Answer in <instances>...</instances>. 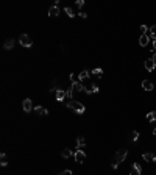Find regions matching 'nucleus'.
Returning a JSON list of instances; mask_svg holds the SVG:
<instances>
[{"label":"nucleus","mask_w":156,"mask_h":175,"mask_svg":"<svg viewBox=\"0 0 156 175\" xmlns=\"http://www.w3.org/2000/svg\"><path fill=\"white\" fill-rule=\"evenodd\" d=\"M127 155H128V150L127 149H122V150H117V153H116V156H114V159L111 161V167L114 170L119 167V164L122 161H123L125 158H127Z\"/></svg>","instance_id":"1"},{"label":"nucleus","mask_w":156,"mask_h":175,"mask_svg":"<svg viewBox=\"0 0 156 175\" xmlns=\"http://www.w3.org/2000/svg\"><path fill=\"white\" fill-rule=\"evenodd\" d=\"M67 108H70V110L75 111L77 114H84V111H86L84 105L81 102H78V100H70V102H67Z\"/></svg>","instance_id":"2"},{"label":"nucleus","mask_w":156,"mask_h":175,"mask_svg":"<svg viewBox=\"0 0 156 175\" xmlns=\"http://www.w3.org/2000/svg\"><path fill=\"white\" fill-rule=\"evenodd\" d=\"M19 44H20L22 47H31L33 41H31V38H30L27 33H22L20 36H19Z\"/></svg>","instance_id":"3"},{"label":"nucleus","mask_w":156,"mask_h":175,"mask_svg":"<svg viewBox=\"0 0 156 175\" xmlns=\"http://www.w3.org/2000/svg\"><path fill=\"white\" fill-rule=\"evenodd\" d=\"M74 158H75V161H77V163H84V159H86L84 150H75L74 152Z\"/></svg>","instance_id":"4"},{"label":"nucleus","mask_w":156,"mask_h":175,"mask_svg":"<svg viewBox=\"0 0 156 175\" xmlns=\"http://www.w3.org/2000/svg\"><path fill=\"white\" fill-rule=\"evenodd\" d=\"M130 175H142V166L139 163H133V166L130 169Z\"/></svg>","instance_id":"5"},{"label":"nucleus","mask_w":156,"mask_h":175,"mask_svg":"<svg viewBox=\"0 0 156 175\" xmlns=\"http://www.w3.org/2000/svg\"><path fill=\"white\" fill-rule=\"evenodd\" d=\"M48 16L50 17H58L59 16V2H55V5L48 10Z\"/></svg>","instance_id":"6"},{"label":"nucleus","mask_w":156,"mask_h":175,"mask_svg":"<svg viewBox=\"0 0 156 175\" xmlns=\"http://www.w3.org/2000/svg\"><path fill=\"white\" fill-rule=\"evenodd\" d=\"M22 108H24L25 113H31L33 111V102H31V99H25L24 102H22Z\"/></svg>","instance_id":"7"},{"label":"nucleus","mask_w":156,"mask_h":175,"mask_svg":"<svg viewBox=\"0 0 156 175\" xmlns=\"http://www.w3.org/2000/svg\"><path fill=\"white\" fill-rule=\"evenodd\" d=\"M72 89H74V92H84V86L81 84V81H74L72 83Z\"/></svg>","instance_id":"8"},{"label":"nucleus","mask_w":156,"mask_h":175,"mask_svg":"<svg viewBox=\"0 0 156 175\" xmlns=\"http://www.w3.org/2000/svg\"><path fill=\"white\" fill-rule=\"evenodd\" d=\"M98 91H100V88H98L97 84H94V83L91 84V86H87V88L84 86V92H86V94H97Z\"/></svg>","instance_id":"9"},{"label":"nucleus","mask_w":156,"mask_h":175,"mask_svg":"<svg viewBox=\"0 0 156 175\" xmlns=\"http://www.w3.org/2000/svg\"><path fill=\"white\" fill-rule=\"evenodd\" d=\"M148 42H150V36H148V34H140V38H139V45L140 47H147Z\"/></svg>","instance_id":"10"},{"label":"nucleus","mask_w":156,"mask_h":175,"mask_svg":"<svg viewBox=\"0 0 156 175\" xmlns=\"http://www.w3.org/2000/svg\"><path fill=\"white\" fill-rule=\"evenodd\" d=\"M66 97H67V95H66V91H64V89H61V88L55 92V99L58 100V102H63V100L66 99Z\"/></svg>","instance_id":"11"},{"label":"nucleus","mask_w":156,"mask_h":175,"mask_svg":"<svg viewBox=\"0 0 156 175\" xmlns=\"http://www.w3.org/2000/svg\"><path fill=\"white\" fill-rule=\"evenodd\" d=\"M144 66H145V69L148 72H151V71H155V67H156V63L153 60H151V58H148V60L145 61V63H144Z\"/></svg>","instance_id":"12"},{"label":"nucleus","mask_w":156,"mask_h":175,"mask_svg":"<svg viewBox=\"0 0 156 175\" xmlns=\"http://www.w3.org/2000/svg\"><path fill=\"white\" fill-rule=\"evenodd\" d=\"M84 145H86L84 138H83V136H78V138H77V150H83V149H84Z\"/></svg>","instance_id":"13"},{"label":"nucleus","mask_w":156,"mask_h":175,"mask_svg":"<svg viewBox=\"0 0 156 175\" xmlns=\"http://www.w3.org/2000/svg\"><path fill=\"white\" fill-rule=\"evenodd\" d=\"M142 88L145 89V91H153V89H155L153 83H151L150 80H144V81H142Z\"/></svg>","instance_id":"14"},{"label":"nucleus","mask_w":156,"mask_h":175,"mask_svg":"<svg viewBox=\"0 0 156 175\" xmlns=\"http://www.w3.org/2000/svg\"><path fill=\"white\" fill-rule=\"evenodd\" d=\"M13 47H14V39H11V38L3 42V49L5 50H13Z\"/></svg>","instance_id":"15"},{"label":"nucleus","mask_w":156,"mask_h":175,"mask_svg":"<svg viewBox=\"0 0 156 175\" xmlns=\"http://www.w3.org/2000/svg\"><path fill=\"white\" fill-rule=\"evenodd\" d=\"M35 113L39 114V116H47L48 114L47 108H44V106H35Z\"/></svg>","instance_id":"16"},{"label":"nucleus","mask_w":156,"mask_h":175,"mask_svg":"<svg viewBox=\"0 0 156 175\" xmlns=\"http://www.w3.org/2000/svg\"><path fill=\"white\" fill-rule=\"evenodd\" d=\"M148 36H150L151 41H156V25H151L148 28Z\"/></svg>","instance_id":"17"},{"label":"nucleus","mask_w":156,"mask_h":175,"mask_svg":"<svg viewBox=\"0 0 156 175\" xmlns=\"http://www.w3.org/2000/svg\"><path fill=\"white\" fill-rule=\"evenodd\" d=\"M142 158L145 159V161L155 163V161H156V153H144V155H142Z\"/></svg>","instance_id":"18"},{"label":"nucleus","mask_w":156,"mask_h":175,"mask_svg":"<svg viewBox=\"0 0 156 175\" xmlns=\"http://www.w3.org/2000/svg\"><path fill=\"white\" fill-rule=\"evenodd\" d=\"M87 77H89V72H87L86 69H84V71H81V72L78 73V81H83V80H86Z\"/></svg>","instance_id":"19"},{"label":"nucleus","mask_w":156,"mask_h":175,"mask_svg":"<svg viewBox=\"0 0 156 175\" xmlns=\"http://www.w3.org/2000/svg\"><path fill=\"white\" fill-rule=\"evenodd\" d=\"M130 139H131L133 142H136V141H138V139H139V131H138V130L131 131V133H130Z\"/></svg>","instance_id":"20"},{"label":"nucleus","mask_w":156,"mask_h":175,"mask_svg":"<svg viewBox=\"0 0 156 175\" xmlns=\"http://www.w3.org/2000/svg\"><path fill=\"white\" fill-rule=\"evenodd\" d=\"M147 120L148 122H156V111H151L147 114Z\"/></svg>","instance_id":"21"},{"label":"nucleus","mask_w":156,"mask_h":175,"mask_svg":"<svg viewBox=\"0 0 156 175\" xmlns=\"http://www.w3.org/2000/svg\"><path fill=\"white\" fill-rule=\"evenodd\" d=\"M0 159H2V163H0V164H2V167L8 166V158H6V153H5V152L0 155Z\"/></svg>","instance_id":"22"},{"label":"nucleus","mask_w":156,"mask_h":175,"mask_svg":"<svg viewBox=\"0 0 156 175\" xmlns=\"http://www.w3.org/2000/svg\"><path fill=\"white\" fill-rule=\"evenodd\" d=\"M92 73L100 78V77H103V69H102V67H95V69H92Z\"/></svg>","instance_id":"23"},{"label":"nucleus","mask_w":156,"mask_h":175,"mask_svg":"<svg viewBox=\"0 0 156 175\" xmlns=\"http://www.w3.org/2000/svg\"><path fill=\"white\" fill-rule=\"evenodd\" d=\"M70 155H72V150L67 149V147H66V149H64L63 152H61V156H63V158H70Z\"/></svg>","instance_id":"24"},{"label":"nucleus","mask_w":156,"mask_h":175,"mask_svg":"<svg viewBox=\"0 0 156 175\" xmlns=\"http://www.w3.org/2000/svg\"><path fill=\"white\" fill-rule=\"evenodd\" d=\"M74 94H75V92H74V89H72V88H69V89H67V91H66V95H67V99H70V100H74Z\"/></svg>","instance_id":"25"},{"label":"nucleus","mask_w":156,"mask_h":175,"mask_svg":"<svg viewBox=\"0 0 156 175\" xmlns=\"http://www.w3.org/2000/svg\"><path fill=\"white\" fill-rule=\"evenodd\" d=\"M64 11L67 13V16H69V17H74V16H75V13L72 11V8H70V6H66V8H64Z\"/></svg>","instance_id":"26"},{"label":"nucleus","mask_w":156,"mask_h":175,"mask_svg":"<svg viewBox=\"0 0 156 175\" xmlns=\"http://www.w3.org/2000/svg\"><path fill=\"white\" fill-rule=\"evenodd\" d=\"M140 33H142V34H148L147 25H140Z\"/></svg>","instance_id":"27"},{"label":"nucleus","mask_w":156,"mask_h":175,"mask_svg":"<svg viewBox=\"0 0 156 175\" xmlns=\"http://www.w3.org/2000/svg\"><path fill=\"white\" fill-rule=\"evenodd\" d=\"M59 175H74V172H72L70 169H66V170H63V172H61Z\"/></svg>","instance_id":"28"},{"label":"nucleus","mask_w":156,"mask_h":175,"mask_svg":"<svg viewBox=\"0 0 156 175\" xmlns=\"http://www.w3.org/2000/svg\"><path fill=\"white\" fill-rule=\"evenodd\" d=\"M77 6L78 8H83L84 6V0H77Z\"/></svg>","instance_id":"29"},{"label":"nucleus","mask_w":156,"mask_h":175,"mask_svg":"<svg viewBox=\"0 0 156 175\" xmlns=\"http://www.w3.org/2000/svg\"><path fill=\"white\" fill-rule=\"evenodd\" d=\"M78 16H80V17H83V19H86V17H87V14L84 13V11H80V13H78Z\"/></svg>","instance_id":"30"},{"label":"nucleus","mask_w":156,"mask_h":175,"mask_svg":"<svg viewBox=\"0 0 156 175\" xmlns=\"http://www.w3.org/2000/svg\"><path fill=\"white\" fill-rule=\"evenodd\" d=\"M69 78L72 80V83H74V81H77V80H75V73H74V72H72L70 75H69Z\"/></svg>","instance_id":"31"},{"label":"nucleus","mask_w":156,"mask_h":175,"mask_svg":"<svg viewBox=\"0 0 156 175\" xmlns=\"http://www.w3.org/2000/svg\"><path fill=\"white\" fill-rule=\"evenodd\" d=\"M151 60H153V61H155V63H156V52H155V55H153V56H151Z\"/></svg>","instance_id":"32"},{"label":"nucleus","mask_w":156,"mask_h":175,"mask_svg":"<svg viewBox=\"0 0 156 175\" xmlns=\"http://www.w3.org/2000/svg\"><path fill=\"white\" fill-rule=\"evenodd\" d=\"M153 50L156 52V41H153Z\"/></svg>","instance_id":"33"},{"label":"nucleus","mask_w":156,"mask_h":175,"mask_svg":"<svg viewBox=\"0 0 156 175\" xmlns=\"http://www.w3.org/2000/svg\"><path fill=\"white\" fill-rule=\"evenodd\" d=\"M153 135H155V136H156V127H155V128H153Z\"/></svg>","instance_id":"34"}]
</instances>
